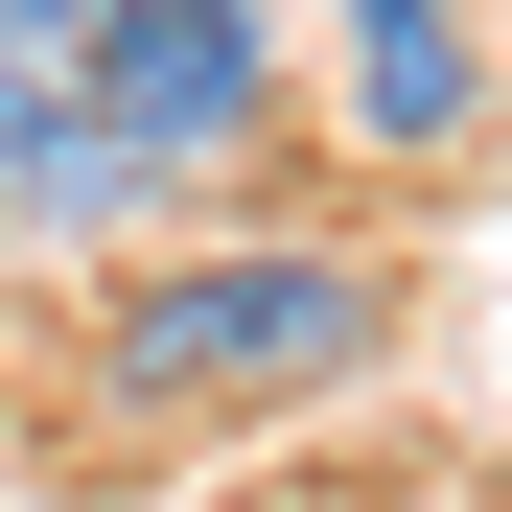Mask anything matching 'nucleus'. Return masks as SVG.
<instances>
[{
	"mask_svg": "<svg viewBox=\"0 0 512 512\" xmlns=\"http://www.w3.org/2000/svg\"><path fill=\"white\" fill-rule=\"evenodd\" d=\"M396 350V280L350 233H210V256H140L94 303V419L117 443H256V419L350 396Z\"/></svg>",
	"mask_w": 512,
	"mask_h": 512,
	"instance_id": "1",
	"label": "nucleus"
},
{
	"mask_svg": "<svg viewBox=\"0 0 512 512\" xmlns=\"http://www.w3.org/2000/svg\"><path fill=\"white\" fill-rule=\"evenodd\" d=\"M70 94H94V140L163 210H187V187H233V163L280 140V0H94V70H70Z\"/></svg>",
	"mask_w": 512,
	"mask_h": 512,
	"instance_id": "2",
	"label": "nucleus"
},
{
	"mask_svg": "<svg viewBox=\"0 0 512 512\" xmlns=\"http://www.w3.org/2000/svg\"><path fill=\"white\" fill-rule=\"evenodd\" d=\"M326 47H350V140L373 163H466L489 140V24L466 0H326Z\"/></svg>",
	"mask_w": 512,
	"mask_h": 512,
	"instance_id": "3",
	"label": "nucleus"
},
{
	"mask_svg": "<svg viewBox=\"0 0 512 512\" xmlns=\"http://www.w3.org/2000/svg\"><path fill=\"white\" fill-rule=\"evenodd\" d=\"M0 70H47V94H70V70H94V0H0Z\"/></svg>",
	"mask_w": 512,
	"mask_h": 512,
	"instance_id": "4",
	"label": "nucleus"
}]
</instances>
